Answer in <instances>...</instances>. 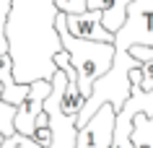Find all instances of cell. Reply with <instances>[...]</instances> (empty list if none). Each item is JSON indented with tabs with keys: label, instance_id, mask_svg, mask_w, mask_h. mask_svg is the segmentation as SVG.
Masks as SVG:
<instances>
[{
	"label": "cell",
	"instance_id": "7a4b0ae2",
	"mask_svg": "<svg viewBox=\"0 0 153 148\" xmlns=\"http://www.w3.org/2000/svg\"><path fill=\"white\" fill-rule=\"evenodd\" d=\"M137 65H140V62L130 55L127 49H114L112 68L94 83L91 94L86 96L83 109L75 115V127H81V125L86 122L99 107H101V104H112L114 112H120L122 104L130 99V70L137 68Z\"/></svg>",
	"mask_w": 153,
	"mask_h": 148
},
{
	"label": "cell",
	"instance_id": "30bf717a",
	"mask_svg": "<svg viewBox=\"0 0 153 148\" xmlns=\"http://www.w3.org/2000/svg\"><path fill=\"white\" fill-rule=\"evenodd\" d=\"M130 140H132V148H153V117L135 115Z\"/></svg>",
	"mask_w": 153,
	"mask_h": 148
},
{
	"label": "cell",
	"instance_id": "6da1fadb",
	"mask_svg": "<svg viewBox=\"0 0 153 148\" xmlns=\"http://www.w3.org/2000/svg\"><path fill=\"white\" fill-rule=\"evenodd\" d=\"M55 29L60 36V44L70 57V65L78 73V89L83 96H88L94 83L112 68L114 62V44L112 42H91V39H78L68 31L65 26V13L57 10Z\"/></svg>",
	"mask_w": 153,
	"mask_h": 148
},
{
	"label": "cell",
	"instance_id": "9a60e30c",
	"mask_svg": "<svg viewBox=\"0 0 153 148\" xmlns=\"http://www.w3.org/2000/svg\"><path fill=\"white\" fill-rule=\"evenodd\" d=\"M31 140H34V143H39L42 148L49 146V143H52V130H49V125H47V127H36L34 135H31Z\"/></svg>",
	"mask_w": 153,
	"mask_h": 148
},
{
	"label": "cell",
	"instance_id": "4fadbf2b",
	"mask_svg": "<svg viewBox=\"0 0 153 148\" xmlns=\"http://www.w3.org/2000/svg\"><path fill=\"white\" fill-rule=\"evenodd\" d=\"M55 8L60 13H83V10H88V0H55Z\"/></svg>",
	"mask_w": 153,
	"mask_h": 148
},
{
	"label": "cell",
	"instance_id": "ba28073f",
	"mask_svg": "<svg viewBox=\"0 0 153 148\" xmlns=\"http://www.w3.org/2000/svg\"><path fill=\"white\" fill-rule=\"evenodd\" d=\"M0 83H3L0 99L13 107H18L29 94V83H16V78H13V60L8 52H0Z\"/></svg>",
	"mask_w": 153,
	"mask_h": 148
},
{
	"label": "cell",
	"instance_id": "3957f363",
	"mask_svg": "<svg viewBox=\"0 0 153 148\" xmlns=\"http://www.w3.org/2000/svg\"><path fill=\"white\" fill-rule=\"evenodd\" d=\"M52 89H49L47 99H44V112L49 117V130H52V143L44 148H75V135H78V127H75V117L65 115L60 104H62V91H65V83H68V75L65 70L57 68L52 78ZM18 148H42L39 143H34L31 138H24L18 140Z\"/></svg>",
	"mask_w": 153,
	"mask_h": 148
},
{
	"label": "cell",
	"instance_id": "5bb4252c",
	"mask_svg": "<svg viewBox=\"0 0 153 148\" xmlns=\"http://www.w3.org/2000/svg\"><path fill=\"white\" fill-rule=\"evenodd\" d=\"M140 89L153 91V60L140 62Z\"/></svg>",
	"mask_w": 153,
	"mask_h": 148
},
{
	"label": "cell",
	"instance_id": "5b68a950",
	"mask_svg": "<svg viewBox=\"0 0 153 148\" xmlns=\"http://www.w3.org/2000/svg\"><path fill=\"white\" fill-rule=\"evenodd\" d=\"M114 117H117V112L112 104H101L78 127L75 148H109L114 138Z\"/></svg>",
	"mask_w": 153,
	"mask_h": 148
},
{
	"label": "cell",
	"instance_id": "9c48e42d",
	"mask_svg": "<svg viewBox=\"0 0 153 148\" xmlns=\"http://www.w3.org/2000/svg\"><path fill=\"white\" fill-rule=\"evenodd\" d=\"M83 104H86V96H83L81 89H78V75H70V78H68V83H65L62 104H60V109H62L65 115L75 117V115L83 109Z\"/></svg>",
	"mask_w": 153,
	"mask_h": 148
},
{
	"label": "cell",
	"instance_id": "e0dca14e",
	"mask_svg": "<svg viewBox=\"0 0 153 148\" xmlns=\"http://www.w3.org/2000/svg\"><path fill=\"white\" fill-rule=\"evenodd\" d=\"M0 94H3V83H0Z\"/></svg>",
	"mask_w": 153,
	"mask_h": 148
},
{
	"label": "cell",
	"instance_id": "8992f818",
	"mask_svg": "<svg viewBox=\"0 0 153 148\" xmlns=\"http://www.w3.org/2000/svg\"><path fill=\"white\" fill-rule=\"evenodd\" d=\"M52 83L49 81H31L29 83V94L26 99L16 107V117H13V130L24 138H31L36 130V117L44 109V99H47Z\"/></svg>",
	"mask_w": 153,
	"mask_h": 148
},
{
	"label": "cell",
	"instance_id": "8fae6325",
	"mask_svg": "<svg viewBox=\"0 0 153 148\" xmlns=\"http://www.w3.org/2000/svg\"><path fill=\"white\" fill-rule=\"evenodd\" d=\"M13 117H16V107L0 99V132H3L5 138L16 132V130H13Z\"/></svg>",
	"mask_w": 153,
	"mask_h": 148
},
{
	"label": "cell",
	"instance_id": "2e32d148",
	"mask_svg": "<svg viewBox=\"0 0 153 148\" xmlns=\"http://www.w3.org/2000/svg\"><path fill=\"white\" fill-rule=\"evenodd\" d=\"M18 140H21V135H18V132H13V135H8V138H3L0 148H18Z\"/></svg>",
	"mask_w": 153,
	"mask_h": 148
},
{
	"label": "cell",
	"instance_id": "52a82bcc",
	"mask_svg": "<svg viewBox=\"0 0 153 148\" xmlns=\"http://www.w3.org/2000/svg\"><path fill=\"white\" fill-rule=\"evenodd\" d=\"M65 26L73 36L91 42H114V34L106 31L101 24V10H83V13H65Z\"/></svg>",
	"mask_w": 153,
	"mask_h": 148
},
{
	"label": "cell",
	"instance_id": "277c9868",
	"mask_svg": "<svg viewBox=\"0 0 153 148\" xmlns=\"http://www.w3.org/2000/svg\"><path fill=\"white\" fill-rule=\"evenodd\" d=\"M114 49H130L132 44L153 47V0H130L122 26L114 31Z\"/></svg>",
	"mask_w": 153,
	"mask_h": 148
},
{
	"label": "cell",
	"instance_id": "7c38bea8",
	"mask_svg": "<svg viewBox=\"0 0 153 148\" xmlns=\"http://www.w3.org/2000/svg\"><path fill=\"white\" fill-rule=\"evenodd\" d=\"M10 8H13V0H0V52H8V39H5V26H8Z\"/></svg>",
	"mask_w": 153,
	"mask_h": 148
}]
</instances>
